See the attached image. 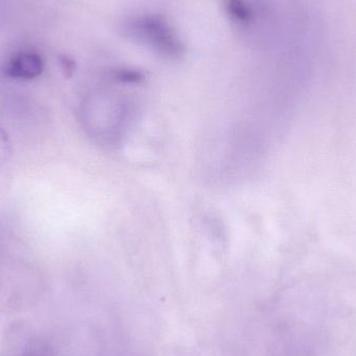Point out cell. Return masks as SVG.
<instances>
[{
	"label": "cell",
	"mask_w": 356,
	"mask_h": 356,
	"mask_svg": "<svg viewBox=\"0 0 356 356\" xmlns=\"http://www.w3.org/2000/svg\"><path fill=\"white\" fill-rule=\"evenodd\" d=\"M44 70L43 58L31 51L18 52L4 66V74L15 79H37Z\"/></svg>",
	"instance_id": "obj_2"
},
{
	"label": "cell",
	"mask_w": 356,
	"mask_h": 356,
	"mask_svg": "<svg viewBox=\"0 0 356 356\" xmlns=\"http://www.w3.org/2000/svg\"><path fill=\"white\" fill-rule=\"evenodd\" d=\"M223 8L228 20L240 29L252 26L257 18L254 0H223Z\"/></svg>",
	"instance_id": "obj_3"
},
{
	"label": "cell",
	"mask_w": 356,
	"mask_h": 356,
	"mask_svg": "<svg viewBox=\"0 0 356 356\" xmlns=\"http://www.w3.org/2000/svg\"><path fill=\"white\" fill-rule=\"evenodd\" d=\"M121 29L127 39L143 45L162 58L179 60L186 52V46L177 31L161 15L131 17L123 23Z\"/></svg>",
	"instance_id": "obj_1"
},
{
	"label": "cell",
	"mask_w": 356,
	"mask_h": 356,
	"mask_svg": "<svg viewBox=\"0 0 356 356\" xmlns=\"http://www.w3.org/2000/svg\"><path fill=\"white\" fill-rule=\"evenodd\" d=\"M8 152L10 149H8V137L0 127V161L4 158L6 154H8Z\"/></svg>",
	"instance_id": "obj_4"
}]
</instances>
